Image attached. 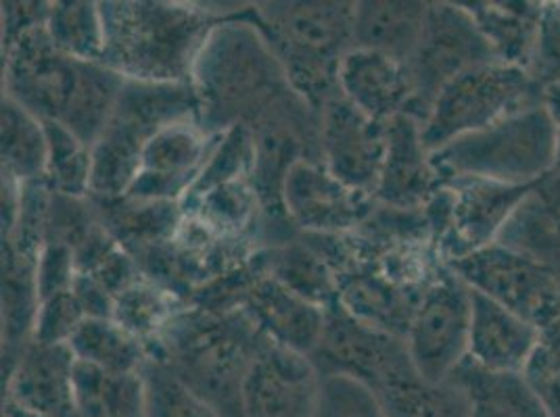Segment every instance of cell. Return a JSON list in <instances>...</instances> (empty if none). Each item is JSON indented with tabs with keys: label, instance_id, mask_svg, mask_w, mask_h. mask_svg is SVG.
<instances>
[{
	"label": "cell",
	"instance_id": "obj_34",
	"mask_svg": "<svg viewBox=\"0 0 560 417\" xmlns=\"http://www.w3.org/2000/svg\"><path fill=\"white\" fill-rule=\"evenodd\" d=\"M47 130V184L52 192L86 199L91 196L93 153L66 126L57 121H43Z\"/></svg>",
	"mask_w": 560,
	"mask_h": 417
},
{
	"label": "cell",
	"instance_id": "obj_1",
	"mask_svg": "<svg viewBox=\"0 0 560 417\" xmlns=\"http://www.w3.org/2000/svg\"><path fill=\"white\" fill-rule=\"evenodd\" d=\"M2 57L4 96L43 121L66 126L93 148L126 80L98 61H78L55 48L45 25L2 47Z\"/></svg>",
	"mask_w": 560,
	"mask_h": 417
},
{
	"label": "cell",
	"instance_id": "obj_38",
	"mask_svg": "<svg viewBox=\"0 0 560 417\" xmlns=\"http://www.w3.org/2000/svg\"><path fill=\"white\" fill-rule=\"evenodd\" d=\"M84 320L86 313L73 290L55 295L38 305L32 341L43 345H68Z\"/></svg>",
	"mask_w": 560,
	"mask_h": 417
},
{
	"label": "cell",
	"instance_id": "obj_20",
	"mask_svg": "<svg viewBox=\"0 0 560 417\" xmlns=\"http://www.w3.org/2000/svg\"><path fill=\"white\" fill-rule=\"evenodd\" d=\"M339 93L355 109L383 123L401 114L412 116L415 91L408 68L376 50L351 48L341 59Z\"/></svg>",
	"mask_w": 560,
	"mask_h": 417
},
{
	"label": "cell",
	"instance_id": "obj_24",
	"mask_svg": "<svg viewBox=\"0 0 560 417\" xmlns=\"http://www.w3.org/2000/svg\"><path fill=\"white\" fill-rule=\"evenodd\" d=\"M254 263L264 274L304 297L305 301L323 309L339 301V284L332 267L305 236L304 240L291 238L282 245H275L266 253L256 251Z\"/></svg>",
	"mask_w": 560,
	"mask_h": 417
},
{
	"label": "cell",
	"instance_id": "obj_40",
	"mask_svg": "<svg viewBox=\"0 0 560 417\" xmlns=\"http://www.w3.org/2000/svg\"><path fill=\"white\" fill-rule=\"evenodd\" d=\"M75 276L78 267L73 251L63 245L47 242L36 259V288L40 301L61 293H70Z\"/></svg>",
	"mask_w": 560,
	"mask_h": 417
},
{
	"label": "cell",
	"instance_id": "obj_30",
	"mask_svg": "<svg viewBox=\"0 0 560 417\" xmlns=\"http://www.w3.org/2000/svg\"><path fill=\"white\" fill-rule=\"evenodd\" d=\"M47 159L43 119L2 94V178L15 184L45 180Z\"/></svg>",
	"mask_w": 560,
	"mask_h": 417
},
{
	"label": "cell",
	"instance_id": "obj_32",
	"mask_svg": "<svg viewBox=\"0 0 560 417\" xmlns=\"http://www.w3.org/2000/svg\"><path fill=\"white\" fill-rule=\"evenodd\" d=\"M176 301V293L142 278L117 297L114 320L153 350L165 327L183 311Z\"/></svg>",
	"mask_w": 560,
	"mask_h": 417
},
{
	"label": "cell",
	"instance_id": "obj_25",
	"mask_svg": "<svg viewBox=\"0 0 560 417\" xmlns=\"http://www.w3.org/2000/svg\"><path fill=\"white\" fill-rule=\"evenodd\" d=\"M546 2H467L500 63L527 71Z\"/></svg>",
	"mask_w": 560,
	"mask_h": 417
},
{
	"label": "cell",
	"instance_id": "obj_31",
	"mask_svg": "<svg viewBox=\"0 0 560 417\" xmlns=\"http://www.w3.org/2000/svg\"><path fill=\"white\" fill-rule=\"evenodd\" d=\"M78 361L117 373H140L151 350L116 320L86 318L68 343Z\"/></svg>",
	"mask_w": 560,
	"mask_h": 417
},
{
	"label": "cell",
	"instance_id": "obj_5",
	"mask_svg": "<svg viewBox=\"0 0 560 417\" xmlns=\"http://www.w3.org/2000/svg\"><path fill=\"white\" fill-rule=\"evenodd\" d=\"M247 15L279 57L293 91L320 111L339 96V63L353 48L355 2H254Z\"/></svg>",
	"mask_w": 560,
	"mask_h": 417
},
{
	"label": "cell",
	"instance_id": "obj_43",
	"mask_svg": "<svg viewBox=\"0 0 560 417\" xmlns=\"http://www.w3.org/2000/svg\"><path fill=\"white\" fill-rule=\"evenodd\" d=\"M2 417H36L32 416V414H27L24 409H20V407H15V405H11V403H4L2 405Z\"/></svg>",
	"mask_w": 560,
	"mask_h": 417
},
{
	"label": "cell",
	"instance_id": "obj_41",
	"mask_svg": "<svg viewBox=\"0 0 560 417\" xmlns=\"http://www.w3.org/2000/svg\"><path fill=\"white\" fill-rule=\"evenodd\" d=\"M47 13L48 2H2V47L27 29L45 25Z\"/></svg>",
	"mask_w": 560,
	"mask_h": 417
},
{
	"label": "cell",
	"instance_id": "obj_12",
	"mask_svg": "<svg viewBox=\"0 0 560 417\" xmlns=\"http://www.w3.org/2000/svg\"><path fill=\"white\" fill-rule=\"evenodd\" d=\"M310 359L320 376H348L371 391L412 361L404 338L358 320L339 301L328 307L320 343Z\"/></svg>",
	"mask_w": 560,
	"mask_h": 417
},
{
	"label": "cell",
	"instance_id": "obj_11",
	"mask_svg": "<svg viewBox=\"0 0 560 417\" xmlns=\"http://www.w3.org/2000/svg\"><path fill=\"white\" fill-rule=\"evenodd\" d=\"M472 297L450 265L424 290L406 334L410 359L429 382H445L468 359Z\"/></svg>",
	"mask_w": 560,
	"mask_h": 417
},
{
	"label": "cell",
	"instance_id": "obj_2",
	"mask_svg": "<svg viewBox=\"0 0 560 417\" xmlns=\"http://www.w3.org/2000/svg\"><path fill=\"white\" fill-rule=\"evenodd\" d=\"M190 86L199 123L211 136L236 126L252 128L280 98L295 93L247 7L213 25L197 55Z\"/></svg>",
	"mask_w": 560,
	"mask_h": 417
},
{
	"label": "cell",
	"instance_id": "obj_44",
	"mask_svg": "<svg viewBox=\"0 0 560 417\" xmlns=\"http://www.w3.org/2000/svg\"><path fill=\"white\" fill-rule=\"evenodd\" d=\"M560 178V130H557V144H555V162H552V174Z\"/></svg>",
	"mask_w": 560,
	"mask_h": 417
},
{
	"label": "cell",
	"instance_id": "obj_42",
	"mask_svg": "<svg viewBox=\"0 0 560 417\" xmlns=\"http://www.w3.org/2000/svg\"><path fill=\"white\" fill-rule=\"evenodd\" d=\"M541 107L550 117V121L560 130V84L541 88Z\"/></svg>",
	"mask_w": 560,
	"mask_h": 417
},
{
	"label": "cell",
	"instance_id": "obj_46",
	"mask_svg": "<svg viewBox=\"0 0 560 417\" xmlns=\"http://www.w3.org/2000/svg\"><path fill=\"white\" fill-rule=\"evenodd\" d=\"M557 327H560V324H559V325H557Z\"/></svg>",
	"mask_w": 560,
	"mask_h": 417
},
{
	"label": "cell",
	"instance_id": "obj_8",
	"mask_svg": "<svg viewBox=\"0 0 560 417\" xmlns=\"http://www.w3.org/2000/svg\"><path fill=\"white\" fill-rule=\"evenodd\" d=\"M541 105V86L521 68L491 61L454 78L433 100L422 128L429 153Z\"/></svg>",
	"mask_w": 560,
	"mask_h": 417
},
{
	"label": "cell",
	"instance_id": "obj_28",
	"mask_svg": "<svg viewBox=\"0 0 560 417\" xmlns=\"http://www.w3.org/2000/svg\"><path fill=\"white\" fill-rule=\"evenodd\" d=\"M73 417H147L142 371L117 373L75 359Z\"/></svg>",
	"mask_w": 560,
	"mask_h": 417
},
{
	"label": "cell",
	"instance_id": "obj_3",
	"mask_svg": "<svg viewBox=\"0 0 560 417\" xmlns=\"http://www.w3.org/2000/svg\"><path fill=\"white\" fill-rule=\"evenodd\" d=\"M98 9L105 32L101 63L124 80L153 84H190L213 25L233 15L210 4L162 0H107Z\"/></svg>",
	"mask_w": 560,
	"mask_h": 417
},
{
	"label": "cell",
	"instance_id": "obj_16",
	"mask_svg": "<svg viewBox=\"0 0 560 417\" xmlns=\"http://www.w3.org/2000/svg\"><path fill=\"white\" fill-rule=\"evenodd\" d=\"M220 136L208 134L197 119L176 121L160 130L147 142L139 176L124 196L137 201L183 203Z\"/></svg>",
	"mask_w": 560,
	"mask_h": 417
},
{
	"label": "cell",
	"instance_id": "obj_21",
	"mask_svg": "<svg viewBox=\"0 0 560 417\" xmlns=\"http://www.w3.org/2000/svg\"><path fill=\"white\" fill-rule=\"evenodd\" d=\"M468 359L483 370L523 373L541 341V330L500 302L470 288Z\"/></svg>",
	"mask_w": 560,
	"mask_h": 417
},
{
	"label": "cell",
	"instance_id": "obj_29",
	"mask_svg": "<svg viewBox=\"0 0 560 417\" xmlns=\"http://www.w3.org/2000/svg\"><path fill=\"white\" fill-rule=\"evenodd\" d=\"M452 378L468 393V417H550L523 373L483 370L467 359Z\"/></svg>",
	"mask_w": 560,
	"mask_h": 417
},
{
	"label": "cell",
	"instance_id": "obj_33",
	"mask_svg": "<svg viewBox=\"0 0 560 417\" xmlns=\"http://www.w3.org/2000/svg\"><path fill=\"white\" fill-rule=\"evenodd\" d=\"M45 29L50 43L78 61H98L103 55V17L98 2H48Z\"/></svg>",
	"mask_w": 560,
	"mask_h": 417
},
{
	"label": "cell",
	"instance_id": "obj_36",
	"mask_svg": "<svg viewBox=\"0 0 560 417\" xmlns=\"http://www.w3.org/2000/svg\"><path fill=\"white\" fill-rule=\"evenodd\" d=\"M318 417H387L376 394L348 376H323Z\"/></svg>",
	"mask_w": 560,
	"mask_h": 417
},
{
	"label": "cell",
	"instance_id": "obj_13",
	"mask_svg": "<svg viewBox=\"0 0 560 417\" xmlns=\"http://www.w3.org/2000/svg\"><path fill=\"white\" fill-rule=\"evenodd\" d=\"M320 386L310 357L268 343L241 382L234 417H318Z\"/></svg>",
	"mask_w": 560,
	"mask_h": 417
},
{
	"label": "cell",
	"instance_id": "obj_22",
	"mask_svg": "<svg viewBox=\"0 0 560 417\" xmlns=\"http://www.w3.org/2000/svg\"><path fill=\"white\" fill-rule=\"evenodd\" d=\"M429 2L360 0L353 17V48L383 52L408 65L427 20Z\"/></svg>",
	"mask_w": 560,
	"mask_h": 417
},
{
	"label": "cell",
	"instance_id": "obj_19",
	"mask_svg": "<svg viewBox=\"0 0 560 417\" xmlns=\"http://www.w3.org/2000/svg\"><path fill=\"white\" fill-rule=\"evenodd\" d=\"M238 307L252 318L261 334L279 345L310 357L318 347L327 309L305 301L256 265Z\"/></svg>",
	"mask_w": 560,
	"mask_h": 417
},
{
	"label": "cell",
	"instance_id": "obj_35",
	"mask_svg": "<svg viewBox=\"0 0 560 417\" xmlns=\"http://www.w3.org/2000/svg\"><path fill=\"white\" fill-rule=\"evenodd\" d=\"M147 391V417H224L210 401L195 393L174 371L158 359L142 370Z\"/></svg>",
	"mask_w": 560,
	"mask_h": 417
},
{
	"label": "cell",
	"instance_id": "obj_9",
	"mask_svg": "<svg viewBox=\"0 0 560 417\" xmlns=\"http://www.w3.org/2000/svg\"><path fill=\"white\" fill-rule=\"evenodd\" d=\"M447 265L472 290L511 309L541 332L560 324V274L536 257L493 242Z\"/></svg>",
	"mask_w": 560,
	"mask_h": 417
},
{
	"label": "cell",
	"instance_id": "obj_14",
	"mask_svg": "<svg viewBox=\"0 0 560 417\" xmlns=\"http://www.w3.org/2000/svg\"><path fill=\"white\" fill-rule=\"evenodd\" d=\"M282 207L295 230L346 236L362 228L376 201L330 176L323 163H295L282 186Z\"/></svg>",
	"mask_w": 560,
	"mask_h": 417
},
{
	"label": "cell",
	"instance_id": "obj_6",
	"mask_svg": "<svg viewBox=\"0 0 560 417\" xmlns=\"http://www.w3.org/2000/svg\"><path fill=\"white\" fill-rule=\"evenodd\" d=\"M187 119L199 121V105L190 84L126 80L114 114L91 148V196H124L139 176L147 142L167 126Z\"/></svg>",
	"mask_w": 560,
	"mask_h": 417
},
{
	"label": "cell",
	"instance_id": "obj_17",
	"mask_svg": "<svg viewBox=\"0 0 560 417\" xmlns=\"http://www.w3.org/2000/svg\"><path fill=\"white\" fill-rule=\"evenodd\" d=\"M444 186L422 140L420 119L408 114L387 121V151L374 201L383 207L419 211Z\"/></svg>",
	"mask_w": 560,
	"mask_h": 417
},
{
	"label": "cell",
	"instance_id": "obj_37",
	"mask_svg": "<svg viewBox=\"0 0 560 417\" xmlns=\"http://www.w3.org/2000/svg\"><path fill=\"white\" fill-rule=\"evenodd\" d=\"M523 378L541 401L550 417H560V327L541 334Z\"/></svg>",
	"mask_w": 560,
	"mask_h": 417
},
{
	"label": "cell",
	"instance_id": "obj_27",
	"mask_svg": "<svg viewBox=\"0 0 560 417\" xmlns=\"http://www.w3.org/2000/svg\"><path fill=\"white\" fill-rule=\"evenodd\" d=\"M2 364L9 370L32 341L38 313L36 261L2 247Z\"/></svg>",
	"mask_w": 560,
	"mask_h": 417
},
{
	"label": "cell",
	"instance_id": "obj_7",
	"mask_svg": "<svg viewBox=\"0 0 560 417\" xmlns=\"http://www.w3.org/2000/svg\"><path fill=\"white\" fill-rule=\"evenodd\" d=\"M557 126L541 105L450 142L431 155L442 180L479 178L506 186H537L552 174Z\"/></svg>",
	"mask_w": 560,
	"mask_h": 417
},
{
	"label": "cell",
	"instance_id": "obj_26",
	"mask_svg": "<svg viewBox=\"0 0 560 417\" xmlns=\"http://www.w3.org/2000/svg\"><path fill=\"white\" fill-rule=\"evenodd\" d=\"M521 253L536 257L560 274V178L548 176L516 208L500 236Z\"/></svg>",
	"mask_w": 560,
	"mask_h": 417
},
{
	"label": "cell",
	"instance_id": "obj_15",
	"mask_svg": "<svg viewBox=\"0 0 560 417\" xmlns=\"http://www.w3.org/2000/svg\"><path fill=\"white\" fill-rule=\"evenodd\" d=\"M387 151V123L355 109L341 94L320 109V163L330 176L373 196Z\"/></svg>",
	"mask_w": 560,
	"mask_h": 417
},
{
	"label": "cell",
	"instance_id": "obj_10",
	"mask_svg": "<svg viewBox=\"0 0 560 417\" xmlns=\"http://www.w3.org/2000/svg\"><path fill=\"white\" fill-rule=\"evenodd\" d=\"M498 61L467 4L429 2L408 73L415 91L412 116L424 121L433 100L460 73Z\"/></svg>",
	"mask_w": 560,
	"mask_h": 417
},
{
	"label": "cell",
	"instance_id": "obj_18",
	"mask_svg": "<svg viewBox=\"0 0 560 417\" xmlns=\"http://www.w3.org/2000/svg\"><path fill=\"white\" fill-rule=\"evenodd\" d=\"M73 370L70 345L30 341L4 371V403L36 417H73Z\"/></svg>",
	"mask_w": 560,
	"mask_h": 417
},
{
	"label": "cell",
	"instance_id": "obj_45",
	"mask_svg": "<svg viewBox=\"0 0 560 417\" xmlns=\"http://www.w3.org/2000/svg\"><path fill=\"white\" fill-rule=\"evenodd\" d=\"M555 4H557V9H559V11H560V0H559V2H555Z\"/></svg>",
	"mask_w": 560,
	"mask_h": 417
},
{
	"label": "cell",
	"instance_id": "obj_23",
	"mask_svg": "<svg viewBox=\"0 0 560 417\" xmlns=\"http://www.w3.org/2000/svg\"><path fill=\"white\" fill-rule=\"evenodd\" d=\"M387 417H468L470 398L454 380L429 382L420 376L412 361L385 378L376 389Z\"/></svg>",
	"mask_w": 560,
	"mask_h": 417
},
{
	"label": "cell",
	"instance_id": "obj_39",
	"mask_svg": "<svg viewBox=\"0 0 560 417\" xmlns=\"http://www.w3.org/2000/svg\"><path fill=\"white\" fill-rule=\"evenodd\" d=\"M527 73L541 88L560 84V11L555 2H546L544 7Z\"/></svg>",
	"mask_w": 560,
	"mask_h": 417
},
{
	"label": "cell",
	"instance_id": "obj_4",
	"mask_svg": "<svg viewBox=\"0 0 560 417\" xmlns=\"http://www.w3.org/2000/svg\"><path fill=\"white\" fill-rule=\"evenodd\" d=\"M270 341L241 309H183L151 350L224 417L236 416L245 373Z\"/></svg>",
	"mask_w": 560,
	"mask_h": 417
}]
</instances>
